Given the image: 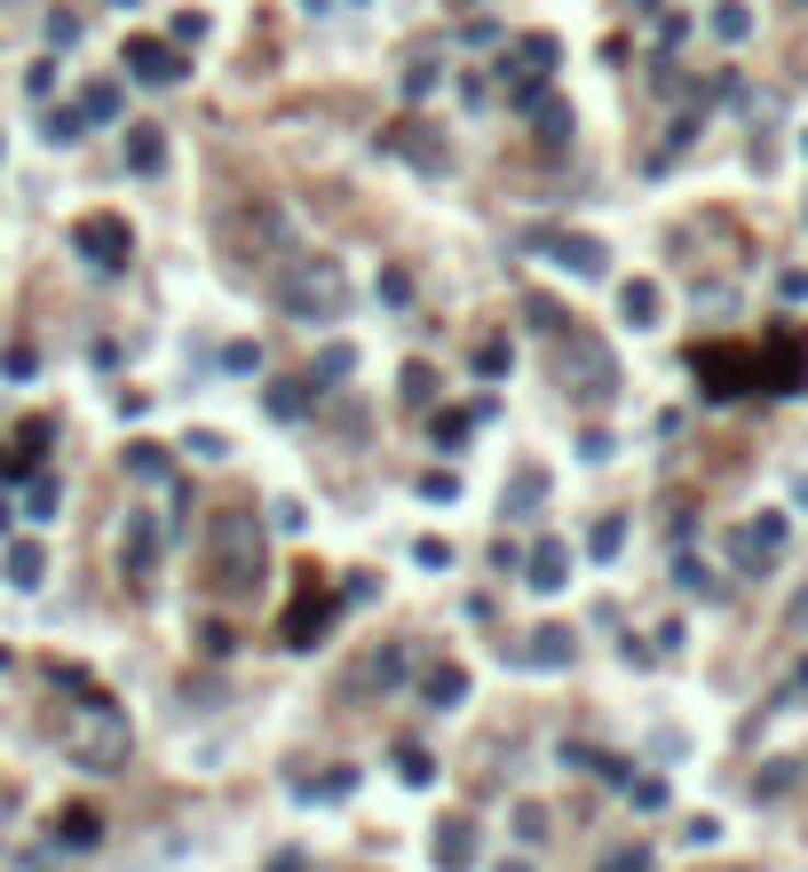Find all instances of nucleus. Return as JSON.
<instances>
[{
  "mask_svg": "<svg viewBox=\"0 0 808 872\" xmlns=\"http://www.w3.org/2000/svg\"><path fill=\"white\" fill-rule=\"evenodd\" d=\"M56 682L64 690H80V707H72V730H64V746H72V761H88V769H112V761H127V722H119V707L104 690H95L80 666H56Z\"/></svg>",
  "mask_w": 808,
  "mask_h": 872,
  "instance_id": "obj_1",
  "label": "nucleus"
},
{
  "mask_svg": "<svg viewBox=\"0 0 808 872\" xmlns=\"http://www.w3.org/2000/svg\"><path fill=\"white\" fill-rule=\"evenodd\" d=\"M207 572H215V595H246L262 580V531L246 508H222L207 524Z\"/></svg>",
  "mask_w": 808,
  "mask_h": 872,
  "instance_id": "obj_2",
  "label": "nucleus"
},
{
  "mask_svg": "<svg viewBox=\"0 0 808 872\" xmlns=\"http://www.w3.org/2000/svg\"><path fill=\"white\" fill-rule=\"evenodd\" d=\"M278 301L293 318H342L349 310V278L333 271V262H278Z\"/></svg>",
  "mask_w": 808,
  "mask_h": 872,
  "instance_id": "obj_3",
  "label": "nucleus"
},
{
  "mask_svg": "<svg viewBox=\"0 0 808 872\" xmlns=\"http://www.w3.org/2000/svg\"><path fill=\"white\" fill-rule=\"evenodd\" d=\"M555 64H563V48L547 41V32H523V41H516L508 56H499V88H508L516 104H531V95L547 88V72H555Z\"/></svg>",
  "mask_w": 808,
  "mask_h": 872,
  "instance_id": "obj_4",
  "label": "nucleus"
},
{
  "mask_svg": "<svg viewBox=\"0 0 808 872\" xmlns=\"http://www.w3.org/2000/svg\"><path fill=\"white\" fill-rule=\"evenodd\" d=\"M72 246H80V262H95V271H119V262L135 254V239H127L119 215H80L72 222Z\"/></svg>",
  "mask_w": 808,
  "mask_h": 872,
  "instance_id": "obj_5",
  "label": "nucleus"
},
{
  "mask_svg": "<svg viewBox=\"0 0 808 872\" xmlns=\"http://www.w3.org/2000/svg\"><path fill=\"white\" fill-rule=\"evenodd\" d=\"M785 540H793V524H785L777 508H761L746 531H737V572H769V563L785 555Z\"/></svg>",
  "mask_w": 808,
  "mask_h": 872,
  "instance_id": "obj_6",
  "label": "nucleus"
},
{
  "mask_svg": "<svg viewBox=\"0 0 808 872\" xmlns=\"http://www.w3.org/2000/svg\"><path fill=\"white\" fill-rule=\"evenodd\" d=\"M539 246H547V254L563 262V271H579V278H602V271H611V254H602V239H587V230H547Z\"/></svg>",
  "mask_w": 808,
  "mask_h": 872,
  "instance_id": "obj_7",
  "label": "nucleus"
},
{
  "mask_svg": "<svg viewBox=\"0 0 808 872\" xmlns=\"http://www.w3.org/2000/svg\"><path fill=\"white\" fill-rule=\"evenodd\" d=\"M127 72L143 80V88H175L183 80V56L166 48V41H127Z\"/></svg>",
  "mask_w": 808,
  "mask_h": 872,
  "instance_id": "obj_8",
  "label": "nucleus"
},
{
  "mask_svg": "<svg viewBox=\"0 0 808 872\" xmlns=\"http://www.w3.org/2000/svg\"><path fill=\"white\" fill-rule=\"evenodd\" d=\"M159 548H166V540H159V516H143V508H127V531H119V563H127L135 580H143L151 563H159Z\"/></svg>",
  "mask_w": 808,
  "mask_h": 872,
  "instance_id": "obj_9",
  "label": "nucleus"
},
{
  "mask_svg": "<svg viewBox=\"0 0 808 872\" xmlns=\"http://www.w3.org/2000/svg\"><path fill=\"white\" fill-rule=\"evenodd\" d=\"M523 572H531V587H539V595H555V587H563V572H570V548H563V540H539V548L523 555Z\"/></svg>",
  "mask_w": 808,
  "mask_h": 872,
  "instance_id": "obj_10",
  "label": "nucleus"
},
{
  "mask_svg": "<svg viewBox=\"0 0 808 872\" xmlns=\"http://www.w3.org/2000/svg\"><path fill=\"white\" fill-rule=\"evenodd\" d=\"M420 698H428V707L436 714H445V707H460V698H468V666H428V675H420Z\"/></svg>",
  "mask_w": 808,
  "mask_h": 872,
  "instance_id": "obj_11",
  "label": "nucleus"
},
{
  "mask_svg": "<svg viewBox=\"0 0 808 872\" xmlns=\"http://www.w3.org/2000/svg\"><path fill=\"white\" fill-rule=\"evenodd\" d=\"M325 619H333V595L325 587H301L293 619H286V643H310V627H325Z\"/></svg>",
  "mask_w": 808,
  "mask_h": 872,
  "instance_id": "obj_12",
  "label": "nucleus"
},
{
  "mask_svg": "<svg viewBox=\"0 0 808 872\" xmlns=\"http://www.w3.org/2000/svg\"><path fill=\"white\" fill-rule=\"evenodd\" d=\"M127 167H135V175H159V167H166L159 127H127Z\"/></svg>",
  "mask_w": 808,
  "mask_h": 872,
  "instance_id": "obj_13",
  "label": "nucleus"
},
{
  "mask_svg": "<svg viewBox=\"0 0 808 872\" xmlns=\"http://www.w3.org/2000/svg\"><path fill=\"white\" fill-rule=\"evenodd\" d=\"M41 572H48L41 540H9V587H41Z\"/></svg>",
  "mask_w": 808,
  "mask_h": 872,
  "instance_id": "obj_14",
  "label": "nucleus"
},
{
  "mask_svg": "<svg viewBox=\"0 0 808 872\" xmlns=\"http://www.w3.org/2000/svg\"><path fill=\"white\" fill-rule=\"evenodd\" d=\"M619 310H626V325H658V286H650V278L619 286Z\"/></svg>",
  "mask_w": 808,
  "mask_h": 872,
  "instance_id": "obj_15",
  "label": "nucleus"
},
{
  "mask_svg": "<svg viewBox=\"0 0 808 872\" xmlns=\"http://www.w3.org/2000/svg\"><path fill=\"white\" fill-rule=\"evenodd\" d=\"M95 833H104V817H95V810L56 817V841H64V849H95Z\"/></svg>",
  "mask_w": 808,
  "mask_h": 872,
  "instance_id": "obj_16",
  "label": "nucleus"
},
{
  "mask_svg": "<svg viewBox=\"0 0 808 872\" xmlns=\"http://www.w3.org/2000/svg\"><path fill=\"white\" fill-rule=\"evenodd\" d=\"M563 658H570V634L563 627H539L531 651H523V666H563Z\"/></svg>",
  "mask_w": 808,
  "mask_h": 872,
  "instance_id": "obj_17",
  "label": "nucleus"
},
{
  "mask_svg": "<svg viewBox=\"0 0 808 872\" xmlns=\"http://www.w3.org/2000/svg\"><path fill=\"white\" fill-rule=\"evenodd\" d=\"M468 849H476V833H468V825H445V833H436V864H445V872H460Z\"/></svg>",
  "mask_w": 808,
  "mask_h": 872,
  "instance_id": "obj_18",
  "label": "nucleus"
},
{
  "mask_svg": "<svg viewBox=\"0 0 808 872\" xmlns=\"http://www.w3.org/2000/svg\"><path fill=\"white\" fill-rule=\"evenodd\" d=\"M119 104H127V95H119V80H95V88L80 95V112H88V119H119Z\"/></svg>",
  "mask_w": 808,
  "mask_h": 872,
  "instance_id": "obj_19",
  "label": "nucleus"
},
{
  "mask_svg": "<svg viewBox=\"0 0 808 872\" xmlns=\"http://www.w3.org/2000/svg\"><path fill=\"white\" fill-rule=\"evenodd\" d=\"M24 516H32V524L56 516V477H32V484H24Z\"/></svg>",
  "mask_w": 808,
  "mask_h": 872,
  "instance_id": "obj_20",
  "label": "nucleus"
},
{
  "mask_svg": "<svg viewBox=\"0 0 808 872\" xmlns=\"http://www.w3.org/2000/svg\"><path fill=\"white\" fill-rule=\"evenodd\" d=\"M301 389H310V381H278V389H269V413H278V421H293L301 405H310V397H301Z\"/></svg>",
  "mask_w": 808,
  "mask_h": 872,
  "instance_id": "obj_21",
  "label": "nucleus"
},
{
  "mask_svg": "<svg viewBox=\"0 0 808 872\" xmlns=\"http://www.w3.org/2000/svg\"><path fill=\"white\" fill-rule=\"evenodd\" d=\"M587 548H595V555H619V548H626V524H619V516H602V524L587 531Z\"/></svg>",
  "mask_w": 808,
  "mask_h": 872,
  "instance_id": "obj_22",
  "label": "nucleus"
},
{
  "mask_svg": "<svg viewBox=\"0 0 808 872\" xmlns=\"http://www.w3.org/2000/svg\"><path fill=\"white\" fill-rule=\"evenodd\" d=\"M80 127H88V112H80V104H64V112H48V136H56V144H80Z\"/></svg>",
  "mask_w": 808,
  "mask_h": 872,
  "instance_id": "obj_23",
  "label": "nucleus"
},
{
  "mask_svg": "<svg viewBox=\"0 0 808 872\" xmlns=\"http://www.w3.org/2000/svg\"><path fill=\"white\" fill-rule=\"evenodd\" d=\"M539 492H547V477H539V468H523V477L508 484V508H539Z\"/></svg>",
  "mask_w": 808,
  "mask_h": 872,
  "instance_id": "obj_24",
  "label": "nucleus"
},
{
  "mask_svg": "<svg viewBox=\"0 0 808 872\" xmlns=\"http://www.w3.org/2000/svg\"><path fill=\"white\" fill-rule=\"evenodd\" d=\"M714 32H722V41H746V32H753V16L729 0V9H714Z\"/></svg>",
  "mask_w": 808,
  "mask_h": 872,
  "instance_id": "obj_25",
  "label": "nucleus"
},
{
  "mask_svg": "<svg viewBox=\"0 0 808 872\" xmlns=\"http://www.w3.org/2000/svg\"><path fill=\"white\" fill-rule=\"evenodd\" d=\"M127 468L135 477H166V452L159 445H127Z\"/></svg>",
  "mask_w": 808,
  "mask_h": 872,
  "instance_id": "obj_26",
  "label": "nucleus"
},
{
  "mask_svg": "<svg viewBox=\"0 0 808 872\" xmlns=\"http://www.w3.org/2000/svg\"><path fill=\"white\" fill-rule=\"evenodd\" d=\"M404 666H413V658H404V651H381V658H373V666H365V675H373V682H381V690H389V682H404Z\"/></svg>",
  "mask_w": 808,
  "mask_h": 872,
  "instance_id": "obj_27",
  "label": "nucleus"
},
{
  "mask_svg": "<svg viewBox=\"0 0 808 872\" xmlns=\"http://www.w3.org/2000/svg\"><path fill=\"white\" fill-rule=\"evenodd\" d=\"M404 397H413V405H428V397H436V374H428V365H404Z\"/></svg>",
  "mask_w": 808,
  "mask_h": 872,
  "instance_id": "obj_28",
  "label": "nucleus"
},
{
  "mask_svg": "<svg viewBox=\"0 0 808 872\" xmlns=\"http://www.w3.org/2000/svg\"><path fill=\"white\" fill-rule=\"evenodd\" d=\"M673 580H682L690 595H714V572H705V563H690V555H682V563H673Z\"/></svg>",
  "mask_w": 808,
  "mask_h": 872,
  "instance_id": "obj_29",
  "label": "nucleus"
},
{
  "mask_svg": "<svg viewBox=\"0 0 808 872\" xmlns=\"http://www.w3.org/2000/svg\"><path fill=\"white\" fill-rule=\"evenodd\" d=\"M476 374H484V381L508 374V342H484V349H476Z\"/></svg>",
  "mask_w": 808,
  "mask_h": 872,
  "instance_id": "obj_30",
  "label": "nucleus"
},
{
  "mask_svg": "<svg viewBox=\"0 0 808 872\" xmlns=\"http://www.w3.org/2000/svg\"><path fill=\"white\" fill-rule=\"evenodd\" d=\"M516 833H523V841H539V833H547V810H539V801H523V810H516Z\"/></svg>",
  "mask_w": 808,
  "mask_h": 872,
  "instance_id": "obj_31",
  "label": "nucleus"
},
{
  "mask_svg": "<svg viewBox=\"0 0 808 872\" xmlns=\"http://www.w3.org/2000/svg\"><path fill=\"white\" fill-rule=\"evenodd\" d=\"M349 365H357V357H349V349H342V342H333V349H325V357H318V374H325V381H342V374H349Z\"/></svg>",
  "mask_w": 808,
  "mask_h": 872,
  "instance_id": "obj_32",
  "label": "nucleus"
},
{
  "mask_svg": "<svg viewBox=\"0 0 808 872\" xmlns=\"http://www.w3.org/2000/svg\"><path fill=\"white\" fill-rule=\"evenodd\" d=\"M468 436V413H436V445H460Z\"/></svg>",
  "mask_w": 808,
  "mask_h": 872,
  "instance_id": "obj_33",
  "label": "nucleus"
},
{
  "mask_svg": "<svg viewBox=\"0 0 808 872\" xmlns=\"http://www.w3.org/2000/svg\"><path fill=\"white\" fill-rule=\"evenodd\" d=\"M404 95H413V104H420V95H436V72H428V64H413V72H404Z\"/></svg>",
  "mask_w": 808,
  "mask_h": 872,
  "instance_id": "obj_34",
  "label": "nucleus"
},
{
  "mask_svg": "<svg viewBox=\"0 0 808 872\" xmlns=\"http://www.w3.org/2000/svg\"><path fill=\"white\" fill-rule=\"evenodd\" d=\"M602 872H650V857H643V849H619V857L602 864Z\"/></svg>",
  "mask_w": 808,
  "mask_h": 872,
  "instance_id": "obj_35",
  "label": "nucleus"
},
{
  "mask_svg": "<svg viewBox=\"0 0 808 872\" xmlns=\"http://www.w3.org/2000/svg\"><path fill=\"white\" fill-rule=\"evenodd\" d=\"M269 872H310V864H301V857L286 849V857H269Z\"/></svg>",
  "mask_w": 808,
  "mask_h": 872,
  "instance_id": "obj_36",
  "label": "nucleus"
},
{
  "mask_svg": "<svg viewBox=\"0 0 808 872\" xmlns=\"http://www.w3.org/2000/svg\"><path fill=\"white\" fill-rule=\"evenodd\" d=\"M793 619H800V627H808V587H800V603H793Z\"/></svg>",
  "mask_w": 808,
  "mask_h": 872,
  "instance_id": "obj_37",
  "label": "nucleus"
},
{
  "mask_svg": "<svg viewBox=\"0 0 808 872\" xmlns=\"http://www.w3.org/2000/svg\"><path fill=\"white\" fill-rule=\"evenodd\" d=\"M9 516H16V508H9V500H0V531H9Z\"/></svg>",
  "mask_w": 808,
  "mask_h": 872,
  "instance_id": "obj_38",
  "label": "nucleus"
},
{
  "mask_svg": "<svg viewBox=\"0 0 808 872\" xmlns=\"http://www.w3.org/2000/svg\"><path fill=\"white\" fill-rule=\"evenodd\" d=\"M516 872H523V864H516Z\"/></svg>",
  "mask_w": 808,
  "mask_h": 872,
  "instance_id": "obj_39",
  "label": "nucleus"
}]
</instances>
